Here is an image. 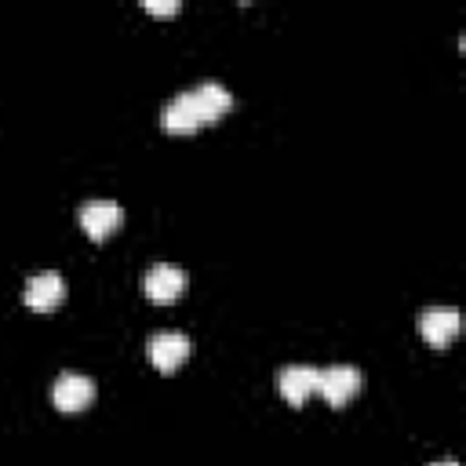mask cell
I'll return each instance as SVG.
<instances>
[{
    "instance_id": "obj_1",
    "label": "cell",
    "mask_w": 466,
    "mask_h": 466,
    "mask_svg": "<svg viewBox=\"0 0 466 466\" xmlns=\"http://www.w3.org/2000/svg\"><path fill=\"white\" fill-rule=\"evenodd\" d=\"M229 106H233V95H229L218 80H200V84H193L189 91H178L175 98L164 102L160 124H164L167 131H193L197 124L218 120Z\"/></svg>"
},
{
    "instance_id": "obj_2",
    "label": "cell",
    "mask_w": 466,
    "mask_h": 466,
    "mask_svg": "<svg viewBox=\"0 0 466 466\" xmlns=\"http://www.w3.org/2000/svg\"><path fill=\"white\" fill-rule=\"evenodd\" d=\"M317 390L328 404H346L360 390V368L357 364H324L317 368Z\"/></svg>"
},
{
    "instance_id": "obj_3",
    "label": "cell",
    "mask_w": 466,
    "mask_h": 466,
    "mask_svg": "<svg viewBox=\"0 0 466 466\" xmlns=\"http://www.w3.org/2000/svg\"><path fill=\"white\" fill-rule=\"evenodd\" d=\"M186 269L182 266H171V262H157V266H149L146 273H142V291H146V299H153V302H171V299H178L182 291H186Z\"/></svg>"
},
{
    "instance_id": "obj_4",
    "label": "cell",
    "mask_w": 466,
    "mask_h": 466,
    "mask_svg": "<svg viewBox=\"0 0 466 466\" xmlns=\"http://www.w3.org/2000/svg\"><path fill=\"white\" fill-rule=\"evenodd\" d=\"M76 218H80V226L87 229V237L102 240L106 233H113V229L124 222V208H120L116 200L95 197V200H84V204L76 208Z\"/></svg>"
},
{
    "instance_id": "obj_5",
    "label": "cell",
    "mask_w": 466,
    "mask_h": 466,
    "mask_svg": "<svg viewBox=\"0 0 466 466\" xmlns=\"http://www.w3.org/2000/svg\"><path fill=\"white\" fill-rule=\"evenodd\" d=\"M146 350H149V360H153L157 368L171 371L175 364H182V360L189 357V335L178 331V328H160V331L149 335Z\"/></svg>"
},
{
    "instance_id": "obj_6",
    "label": "cell",
    "mask_w": 466,
    "mask_h": 466,
    "mask_svg": "<svg viewBox=\"0 0 466 466\" xmlns=\"http://www.w3.org/2000/svg\"><path fill=\"white\" fill-rule=\"evenodd\" d=\"M51 397L62 411H80L95 397V379L84 371H58V379L51 382Z\"/></svg>"
},
{
    "instance_id": "obj_7",
    "label": "cell",
    "mask_w": 466,
    "mask_h": 466,
    "mask_svg": "<svg viewBox=\"0 0 466 466\" xmlns=\"http://www.w3.org/2000/svg\"><path fill=\"white\" fill-rule=\"evenodd\" d=\"M62 295H66V280H62L58 269H40V273H33V277L25 280V288H22V299H25L33 309H51V306L62 302Z\"/></svg>"
},
{
    "instance_id": "obj_8",
    "label": "cell",
    "mask_w": 466,
    "mask_h": 466,
    "mask_svg": "<svg viewBox=\"0 0 466 466\" xmlns=\"http://www.w3.org/2000/svg\"><path fill=\"white\" fill-rule=\"evenodd\" d=\"M277 386H280V393H284L291 404H302V400L317 390V368L306 364V360H291V364H284V368L277 371Z\"/></svg>"
},
{
    "instance_id": "obj_9",
    "label": "cell",
    "mask_w": 466,
    "mask_h": 466,
    "mask_svg": "<svg viewBox=\"0 0 466 466\" xmlns=\"http://www.w3.org/2000/svg\"><path fill=\"white\" fill-rule=\"evenodd\" d=\"M419 331H422L426 342L444 346L459 331V309L455 306H426L419 313Z\"/></svg>"
},
{
    "instance_id": "obj_10",
    "label": "cell",
    "mask_w": 466,
    "mask_h": 466,
    "mask_svg": "<svg viewBox=\"0 0 466 466\" xmlns=\"http://www.w3.org/2000/svg\"><path fill=\"white\" fill-rule=\"evenodd\" d=\"M142 7L153 11V15H175L182 4H178V0H142Z\"/></svg>"
},
{
    "instance_id": "obj_11",
    "label": "cell",
    "mask_w": 466,
    "mask_h": 466,
    "mask_svg": "<svg viewBox=\"0 0 466 466\" xmlns=\"http://www.w3.org/2000/svg\"><path fill=\"white\" fill-rule=\"evenodd\" d=\"M430 466H459L455 459H437V462H430Z\"/></svg>"
}]
</instances>
